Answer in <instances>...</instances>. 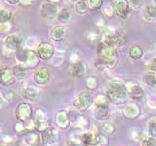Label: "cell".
Instances as JSON below:
<instances>
[{
	"label": "cell",
	"instance_id": "6da1fadb",
	"mask_svg": "<svg viewBox=\"0 0 156 146\" xmlns=\"http://www.w3.org/2000/svg\"><path fill=\"white\" fill-rule=\"evenodd\" d=\"M100 57L97 60L96 67L100 71L105 69H113L118 64V54L115 48L102 45L99 49Z\"/></svg>",
	"mask_w": 156,
	"mask_h": 146
},
{
	"label": "cell",
	"instance_id": "7a4b0ae2",
	"mask_svg": "<svg viewBox=\"0 0 156 146\" xmlns=\"http://www.w3.org/2000/svg\"><path fill=\"white\" fill-rule=\"evenodd\" d=\"M105 95L111 103L116 105L124 104L129 96L127 87L124 84H122L121 82L117 81H111L106 83Z\"/></svg>",
	"mask_w": 156,
	"mask_h": 146
},
{
	"label": "cell",
	"instance_id": "3957f363",
	"mask_svg": "<svg viewBox=\"0 0 156 146\" xmlns=\"http://www.w3.org/2000/svg\"><path fill=\"white\" fill-rule=\"evenodd\" d=\"M23 37L19 33H11L4 39L3 46V55L5 57H12L14 54H16L18 49L22 47Z\"/></svg>",
	"mask_w": 156,
	"mask_h": 146
},
{
	"label": "cell",
	"instance_id": "277c9868",
	"mask_svg": "<svg viewBox=\"0 0 156 146\" xmlns=\"http://www.w3.org/2000/svg\"><path fill=\"white\" fill-rule=\"evenodd\" d=\"M58 3L51 2V1H43L40 4V8H39V14L43 19H52L57 18L58 14Z\"/></svg>",
	"mask_w": 156,
	"mask_h": 146
},
{
	"label": "cell",
	"instance_id": "5b68a950",
	"mask_svg": "<svg viewBox=\"0 0 156 146\" xmlns=\"http://www.w3.org/2000/svg\"><path fill=\"white\" fill-rule=\"evenodd\" d=\"M35 52L41 61H50L55 56V47L49 42H42L37 45Z\"/></svg>",
	"mask_w": 156,
	"mask_h": 146
},
{
	"label": "cell",
	"instance_id": "8992f818",
	"mask_svg": "<svg viewBox=\"0 0 156 146\" xmlns=\"http://www.w3.org/2000/svg\"><path fill=\"white\" fill-rule=\"evenodd\" d=\"M16 114L17 119L20 122H27L31 120L32 116V106L28 102H22L20 103L16 108Z\"/></svg>",
	"mask_w": 156,
	"mask_h": 146
},
{
	"label": "cell",
	"instance_id": "52a82bcc",
	"mask_svg": "<svg viewBox=\"0 0 156 146\" xmlns=\"http://www.w3.org/2000/svg\"><path fill=\"white\" fill-rule=\"evenodd\" d=\"M113 6L115 11V16L123 19L129 18L132 11L129 4V0H115Z\"/></svg>",
	"mask_w": 156,
	"mask_h": 146
},
{
	"label": "cell",
	"instance_id": "ba28073f",
	"mask_svg": "<svg viewBox=\"0 0 156 146\" xmlns=\"http://www.w3.org/2000/svg\"><path fill=\"white\" fill-rule=\"evenodd\" d=\"M93 103V97L89 92H84L78 96V97L73 101V106L78 111H85L87 110Z\"/></svg>",
	"mask_w": 156,
	"mask_h": 146
},
{
	"label": "cell",
	"instance_id": "9c48e42d",
	"mask_svg": "<svg viewBox=\"0 0 156 146\" xmlns=\"http://www.w3.org/2000/svg\"><path fill=\"white\" fill-rule=\"evenodd\" d=\"M127 87L128 95L132 99L140 101L143 99L144 96V89L138 83H129Z\"/></svg>",
	"mask_w": 156,
	"mask_h": 146
},
{
	"label": "cell",
	"instance_id": "30bf717a",
	"mask_svg": "<svg viewBox=\"0 0 156 146\" xmlns=\"http://www.w3.org/2000/svg\"><path fill=\"white\" fill-rule=\"evenodd\" d=\"M34 81L37 85H46L51 79L50 69L47 67H39L34 72Z\"/></svg>",
	"mask_w": 156,
	"mask_h": 146
},
{
	"label": "cell",
	"instance_id": "8fae6325",
	"mask_svg": "<svg viewBox=\"0 0 156 146\" xmlns=\"http://www.w3.org/2000/svg\"><path fill=\"white\" fill-rule=\"evenodd\" d=\"M40 137L44 145H51L57 142L58 140V134L57 130H54L53 128H47L41 130Z\"/></svg>",
	"mask_w": 156,
	"mask_h": 146
},
{
	"label": "cell",
	"instance_id": "7c38bea8",
	"mask_svg": "<svg viewBox=\"0 0 156 146\" xmlns=\"http://www.w3.org/2000/svg\"><path fill=\"white\" fill-rule=\"evenodd\" d=\"M15 81H16V78L14 76L13 69L9 67H5L0 71V83L3 86L9 87L13 85Z\"/></svg>",
	"mask_w": 156,
	"mask_h": 146
},
{
	"label": "cell",
	"instance_id": "4fadbf2b",
	"mask_svg": "<svg viewBox=\"0 0 156 146\" xmlns=\"http://www.w3.org/2000/svg\"><path fill=\"white\" fill-rule=\"evenodd\" d=\"M66 27L65 26H56L51 28L50 38L54 42H62L66 36Z\"/></svg>",
	"mask_w": 156,
	"mask_h": 146
},
{
	"label": "cell",
	"instance_id": "5bb4252c",
	"mask_svg": "<svg viewBox=\"0 0 156 146\" xmlns=\"http://www.w3.org/2000/svg\"><path fill=\"white\" fill-rule=\"evenodd\" d=\"M141 19L146 23L156 22V5H146L141 12Z\"/></svg>",
	"mask_w": 156,
	"mask_h": 146
},
{
	"label": "cell",
	"instance_id": "9a60e30c",
	"mask_svg": "<svg viewBox=\"0 0 156 146\" xmlns=\"http://www.w3.org/2000/svg\"><path fill=\"white\" fill-rule=\"evenodd\" d=\"M39 142V135L34 130L23 134L22 136L21 145L22 146H36Z\"/></svg>",
	"mask_w": 156,
	"mask_h": 146
},
{
	"label": "cell",
	"instance_id": "2e32d148",
	"mask_svg": "<svg viewBox=\"0 0 156 146\" xmlns=\"http://www.w3.org/2000/svg\"><path fill=\"white\" fill-rule=\"evenodd\" d=\"M87 69H88L87 65L83 61H81L72 63L71 67H70L71 76L75 77V78H80V77L84 76L86 74Z\"/></svg>",
	"mask_w": 156,
	"mask_h": 146
},
{
	"label": "cell",
	"instance_id": "e0dca14e",
	"mask_svg": "<svg viewBox=\"0 0 156 146\" xmlns=\"http://www.w3.org/2000/svg\"><path fill=\"white\" fill-rule=\"evenodd\" d=\"M12 69H13L14 76L16 78L17 81L22 82L24 80V78L27 76V66L26 64L17 62L16 64L13 66Z\"/></svg>",
	"mask_w": 156,
	"mask_h": 146
},
{
	"label": "cell",
	"instance_id": "ac0fdd59",
	"mask_svg": "<svg viewBox=\"0 0 156 146\" xmlns=\"http://www.w3.org/2000/svg\"><path fill=\"white\" fill-rule=\"evenodd\" d=\"M22 96L24 99L28 101H35L40 96V92L34 87H27L23 90Z\"/></svg>",
	"mask_w": 156,
	"mask_h": 146
},
{
	"label": "cell",
	"instance_id": "d6986e66",
	"mask_svg": "<svg viewBox=\"0 0 156 146\" xmlns=\"http://www.w3.org/2000/svg\"><path fill=\"white\" fill-rule=\"evenodd\" d=\"M31 49L26 47H21L20 49H18V51L16 52V60L18 62L20 63H23L26 64L27 61V58L29 57V53H30Z\"/></svg>",
	"mask_w": 156,
	"mask_h": 146
},
{
	"label": "cell",
	"instance_id": "ffe728a7",
	"mask_svg": "<svg viewBox=\"0 0 156 146\" xmlns=\"http://www.w3.org/2000/svg\"><path fill=\"white\" fill-rule=\"evenodd\" d=\"M56 123L58 127H61L62 129H66L69 126V118L66 112L65 111H60L58 112V114L56 115Z\"/></svg>",
	"mask_w": 156,
	"mask_h": 146
},
{
	"label": "cell",
	"instance_id": "44dd1931",
	"mask_svg": "<svg viewBox=\"0 0 156 146\" xmlns=\"http://www.w3.org/2000/svg\"><path fill=\"white\" fill-rule=\"evenodd\" d=\"M57 19L61 23H68L72 19V13L68 8H62L58 11V14L57 16Z\"/></svg>",
	"mask_w": 156,
	"mask_h": 146
},
{
	"label": "cell",
	"instance_id": "7402d4cb",
	"mask_svg": "<svg viewBox=\"0 0 156 146\" xmlns=\"http://www.w3.org/2000/svg\"><path fill=\"white\" fill-rule=\"evenodd\" d=\"M82 141L86 146H96L97 144H99L100 136L93 133H85L82 135Z\"/></svg>",
	"mask_w": 156,
	"mask_h": 146
},
{
	"label": "cell",
	"instance_id": "603a6c76",
	"mask_svg": "<svg viewBox=\"0 0 156 146\" xmlns=\"http://www.w3.org/2000/svg\"><path fill=\"white\" fill-rule=\"evenodd\" d=\"M129 57L133 61H139L144 57V50L139 45H132L129 49Z\"/></svg>",
	"mask_w": 156,
	"mask_h": 146
},
{
	"label": "cell",
	"instance_id": "cb8c5ba5",
	"mask_svg": "<svg viewBox=\"0 0 156 146\" xmlns=\"http://www.w3.org/2000/svg\"><path fill=\"white\" fill-rule=\"evenodd\" d=\"M74 10L77 15H79V16H85V15L90 11V8L88 6V3L86 1L78 0V1L75 3Z\"/></svg>",
	"mask_w": 156,
	"mask_h": 146
},
{
	"label": "cell",
	"instance_id": "d4e9b609",
	"mask_svg": "<svg viewBox=\"0 0 156 146\" xmlns=\"http://www.w3.org/2000/svg\"><path fill=\"white\" fill-rule=\"evenodd\" d=\"M109 114V108L108 105H96L95 109V115L97 119H105Z\"/></svg>",
	"mask_w": 156,
	"mask_h": 146
},
{
	"label": "cell",
	"instance_id": "484cf974",
	"mask_svg": "<svg viewBox=\"0 0 156 146\" xmlns=\"http://www.w3.org/2000/svg\"><path fill=\"white\" fill-rule=\"evenodd\" d=\"M39 61H40V58L38 57L35 50H32V49H31L26 65L27 66V68H34V67H36L38 65Z\"/></svg>",
	"mask_w": 156,
	"mask_h": 146
},
{
	"label": "cell",
	"instance_id": "4316f807",
	"mask_svg": "<svg viewBox=\"0 0 156 146\" xmlns=\"http://www.w3.org/2000/svg\"><path fill=\"white\" fill-rule=\"evenodd\" d=\"M144 81L147 86L156 89V72L147 71L144 76Z\"/></svg>",
	"mask_w": 156,
	"mask_h": 146
},
{
	"label": "cell",
	"instance_id": "83f0119b",
	"mask_svg": "<svg viewBox=\"0 0 156 146\" xmlns=\"http://www.w3.org/2000/svg\"><path fill=\"white\" fill-rule=\"evenodd\" d=\"M13 16L14 14L12 11L5 8H1V10H0V23L10 22L13 19Z\"/></svg>",
	"mask_w": 156,
	"mask_h": 146
},
{
	"label": "cell",
	"instance_id": "f1b7e54d",
	"mask_svg": "<svg viewBox=\"0 0 156 146\" xmlns=\"http://www.w3.org/2000/svg\"><path fill=\"white\" fill-rule=\"evenodd\" d=\"M101 13L104 14V16L105 18H112L113 16H115V11H114V6L113 5H110L108 3H106L102 5L101 7Z\"/></svg>",
	"mask_w": 156,
	"mask_h": 146
},
{
	"label": "cell",
	"instance_id": "f546056e",
	"mask_svg": "<svg viewBox=\"0 0 156 146\" xmlns=\"http://www.w3.org/2000/svg\"><path fill=\"white\" fill-rule=\"evenodd\" d=\"M102 39V32H98V31H91L88 33L87 35V40L92 43L96 42H101Z\"/></svg>",
	"mask_w": 156,
	"mask_h": 146
},
{
	"label": "cell",
	"instance_id": "4dcf8cb0",
	"mask_svg": "<svg viewBox=\"0 0 156 146\" xmlns=\"http://www.w3.org/2000/svg\"><path fill=\"white\" fill-rule=\"evenodd\" d=\"M88 6L90 8V11H96V10L101 9L104 5V0H88Z\"/></svg>",
	"mask_w": 156,
	"mask_h": 146
},
{
	"label": "cell",
	"instance_id": "1f68e13d",
	"mask_svg": "<svg viewBox=\"0 0 156 146\" xmlns=\"http://www.w3.org/2000/svg\"><path fill=\"white\" fill-rule=\"evenodd\" d=\"M132 11H140L144 7V0H129Z\"/></svg>",
	"mask_w": 156,
	"mask_h": 146
},
{
	"label": "cell",
	"instance_id": "d6a6232c",
	"mask_svg": "<svg viewBox=\"0 0 156 146\" xmlns=\"http://www.w3.org/2000/svg\"><path fill=\"white\" fill-rule=\"evenodd\" d=\"M98 85H99V83H98L97 79L95 77H90L88 78L86 80V86L89 90H95L97 89Z\"/></svg>",
	"mask_w": 156,
	"mask_h": 146
},
{
	"label": "cell",
	"instance_id": "836d02e7",
	"mask_svg": "<svg viewBox=\"0 0 156 146\" xmlns=\"http://www.w3.org/2000/svg\"><path fill=\"white\" fill-rule=\"evenodd\" d=\"M148 133L151 136H156V118L151 119L148 122Z\"/></svg>",
	"mask_w": 156,
	"mask_h": 146
},
{
	"label": "cell",
	"instance_id": "e575fe53",
	"mask_svg": "<svg viewBox=\"0 0 156 146\" xmlns=\"http://www.w3.org/2000/svg\"><path fill=\"white\" fill-rule=\"evenodd\" d=\"M141 146H156V139L153 137V136L146 138L143 141Z\"/></svg>",
	"mask_w": 156,
	"mask_h": 146
},
{
	"label": "cell",
	"instance_id": "d590c367",
	"mask_svg": "<svg viewBox=\"0 0 156 146\" xmlns=\"http://www.w3.org/2000/svg\"><path fill=\"white\" fill-rule=\"evenodd\" d=\"M10 28H11V23H10V22L0 23V30H1V32H6L10 30Z\"/></svg>",
	"mask_w": 156,
	"mask_h": 146
},
{
	"label": "cell",
	"instance_id": "8d00e7d4",
	"mask_svg": "<svg viewBox=\"0 0 156 146\" xmlns=\"http://www.w3.org/2000/svg\"><path fill=\"white\" fill-rule=\"evenodd\" d=\"M147 67L150 71L156 72V57L152 58V60L147 63Z\"/></svg>",
	"mask_w": 156,
	"mask_h": 146
},
{
	"label": "cell",
	"instance_id": "74e56055",
	"mask_svg": "<svg viewBox=\"0 0 156 146\" xmlns=\"http://www.w3.org/2000/svg\"><path fill=\"white\" fill-rule=\"evenodd\" d=\"M34 2H35V0H21V1H20V5H21L22 7H28Z\"/></svg>",
	"mask_w": 156,
	"mask_h": 146
},
{
	"label": "cell",
	"instance_id": "f35d334b",
	"mask_svg": "<svg viewBox=\"0 0 156 146\" xmlns=\"http://www.w3.org/2000/svg\"><path fill=\"white\" fill-rule=\"evenodd\" d=\"M20 1L21 0H6V2L11 4V5H16V4H20Z\"/></svg>",
	"mask_w": 156,
	"mask_h": 146
},
{
	"label": "cell",
	"instance_id": "ab89813d",
	"mask_svg": "<svg viewBox=\"0 0 156 146\" xmlns=\"http://www.w3.org/2000/svg\"><path fill=\"white\" fill-rule=\"evenodd\" d=\"M66 146H80V145H79V144H77V143H75V142H69Z\"/></svg>",
	"mask_w": 156,
	"mask_h": 146
},
{
	"label": "cell",
	"instance_id": "60d3db41",
	"mask_svg": "<svg viewBox=\"0 0 156 146\" xmlns=\"http://www.w3.org/2000/svg\"><path fill=\"white\" fill-rule=\"evenodd\" d=\"M46 1H51V2H56V3H58V2H60L61 0H46Z\"/></svg>",
	"mask_w": 156,
	"mask_h": 146
},
{
	"label": "cell",
	"instance_id": "b9f144b4",
	"mask_svg": "<svg viewBox=\"0 0 156 146\" xmlns=\"http://www.w3.org/2000/svg\"><path fill=\"white\" fill-rule=\"evenodd\" d=\"M82 1H86V2H87V1H88V0H82Z\"/></svg>",
	"mask_w": 156,
	"mask_h": 146
},
{
	"label": "cell",
	"instance_id": "7bdbcfd3",
	"mask_svg": "<svg viewBox=\"0 0 156 146\" xmlns=\"http://www.w3.org/2000/svg\"><path fill=\"white\" fill-rule=\"evenodd\" d=\"M153 1H154V2H155V3H156V0H153Z\"/></svg>",
	"mask_w": 156,
	"mask_h": 146
},
{
	"label": "cell",
	"instance_id": "ee69618b",
	"mask_svg": "<svg viewBox=\"0 0 156 146\" xmlns=\"http://www.w3.org/2000/svg\"><path fill=\"white\" fill-rule=\"evenodd\" d=\"M2 146H8V145H2Z\"/></svg>",
	"mask_w": 156,
	"mask_h": 146
}]
</instances>
